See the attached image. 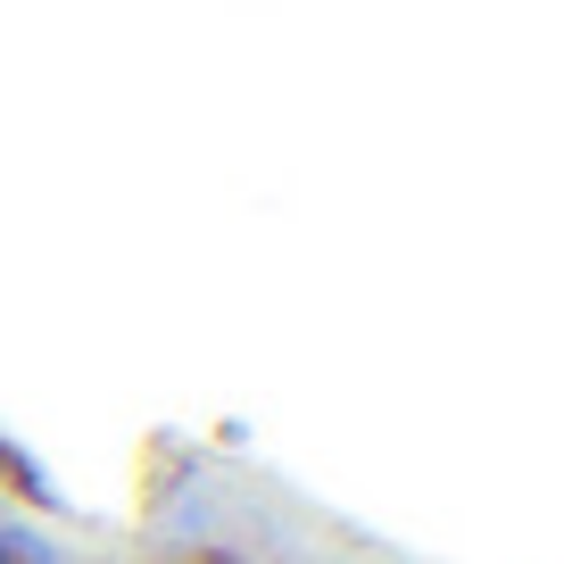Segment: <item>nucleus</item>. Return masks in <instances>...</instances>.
I'll use <instances>...</instances> for the list:
<instances>
[{
    "mask_svg": "<svg viewBox=\"0 0 564 564\" xmlns=\"http://www.w3.org/2000/svg\"><path fill=\"white\" fill-rule=\"evenodd\" d=\"M0 564H9V556H0Z\"/></svg>",
    "mask_w": 564,
    "mask_h": 564,
    "instance_id": "nucleus-1",
    "label": "nucleus"
}]
</instances>
